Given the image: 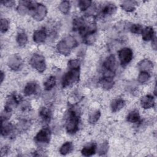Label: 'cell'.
I'll return each instance as SVG.
<instances>
[{"label": "cell", "instance_id": "obj_41", "mask_svg": "<svg viewBox=\"0 0 157 157\" xmlns=\"http://www.w3.org/2000/svg\"><path fill=\"white\" fill-rule=\"evenodd\" d=\"M4 77H5L4 74V72H3L2 71H1V83L2 82V81H3L4 78Z\"/></svg>", "mask_w": 157, "mask_h": 157}, {"label": "cell", "instance_id": "obj_23", "mask_svg": "<svg viewBox=\"0 0 157 157\" xmlns=\"http://www.w3.org/2000/svg\"><path fill=\"white\" fill-rule=\"evenodd\" d=\"M126 119H127V121L129 123H136L140 121V117L139 112L136 110H134L128 113L126 117Z\"/></svg>", "mask_w": 157, "mask_h": 157}, {"label": "cell", "instance_id": "obj_4", "mask_svg": "<svg viewBox=\"0 0 157 157\" xmlns=\"http://www.w3.org/2000/svg\"><path fill=\"white\" fill-rule=\"evenodd\" d=\"M30 65L39 72H43L46 69V63L44 56L40 54H34L29 61Z\"/></svg>", "mask_w": 157, "mask_h": 157}, {"label": "cell", "instance_id": "obj_25", "mask_svg": "<svg viewBox=\"0 0 157 157\" xmlns=\"http://www.w3.org/2000/svg\"><path fill=\"white\" fill-rule=\"evenodd\" d=\"M73 144L71 142H66L59 148V153L62 155H66L73 150Z\"/></svg>", "mask_w": 157, "mask_h": 157}, {"label": "cell", "instance_id": "obj_32", "mask_svg": "<svg viewBox=\"0 0 157 157\" xmlns=\"http://www.w3.org/2000/svg\"><path fill=\"white\" fill-rule=\"evenodd\" d=\"M150 78V75L148 72L141 71L138 76V82L142 84L147 82Z\"/></svg>", "mask_w": 157, "mask_h": 157}, {"label": "cell", "instance_id": "obj_13", "mask_svg": "<svg viewBox=\"0 0 157 157\" xmlns=\"http://www.w3.org/2000/svg\"><path fill=\"white\" fill-rule=\"evenodd\" d=\"M47 34L45 30L44 29H39L34 31L33 36V39L34 42L37 44L42 43L44 42L46 38H47Z\"/></svg>", "mask_w": 157, "mask_h": 157}, {"label": "cell", "instance_id": "obj_16", "mask_svg": "<svg viewBox=\"0 0 157 157\" xmlns=\"http://www.w3.org/2000/svg\"><path fill=\"white\" fill-rule=\"evenodd\" d=\"M138 3L135 1H123L121 2V9L126 12H132L136 9Z\"/></svg>", "mask_w": 157, "mask_h": 157}, {"label": "cell", "instance_id": "obj_2", "mask_svg": "<svg viewBox=\"0 0 157 157\" xmlns=\"http://www.w3.org/2000/svg\"><path fill=\"white\" fill-rule=\"evenodd\" d=\"M117 67V61L113 55L108 56L103 63V77H113Z\"/></svg>", "mask_w": 157, "mask_h": 157}, {"label": "cell", "instance_id": "obj_7", "mask_svg": "<svg viewBox=\"0 0 157 157\" xmlns=\"http://www.w3.org/2000/svg\"><path fill=\"white\" fill-rule=\"evenodd\" d=\"M47 13V7L42 4L37 3V6L33 10V17L36 21H42Z\"/></svg>", "mask_w": 157, "mask_h": 157}, {"label": "cell", "instance_id": "obj_8", "mask_svg": "<svg viewBox=\"0 0 157 157\" xmlns=\"http://www.w3.org/2000/svg\"><path fill=\"white\" fill-rule=\"evenodd\" d=\"M7 65L12 70L18 71L23 66V60L20 56L17 54H15L9 58Z\"/></svg>", "mask_w": 157, "mask_h": 157}, {"label": "cell", "instance_id": "obj_22", "mask_svg": "<svg viewBox=\"0 0 157 157\" xmlns=\"http://www.w3.org/2000/svg\"><path fill=\"white\" fill-rule=\"evenodd\" d=\"M101 87L106 90L111 89L114 85V81L112 77H104L100 81Z\"/></svg>", "mask_w": 157, "mask_h": 157}, {"label": "cell", "instance_id": "obj_18", "mask_svg": "<svg viewBox=\"0 0 157 157\" xmlns=\"http://www.w3.org/2000/svg\"><path fill=\"white\" fill-rule=\"evenodd\" d=\"M125 101L122 98H117L114 99L111 104H110V108L112 112H117L119 110H120L124 105Z\"/></svg>", "mask_w": 157, "mask_h": 157}, {"label": "cell", "instance_id": "obj_20", "mask_svg": "<svg viewBox=\"0 0 157 157\" xmlns=\"http://www.w3.org/2000/svg\"><path fill=\"white\" fill-rule=\"evenodd\" d=\"M116 10H117V7L115 4L107 3L102 7L101 13L104 15H112L115 13Z\"/></svg>", "mask_w": 157, "mask_h": 157}, {"label": "cell", "instance_id": "obj_5", "mask_svg": "<svg viewBox=\"0 0 157 157\" xmlns=\"http://www.w3.org/2000/svg\"><path fill=\"white\" fill-rule=\"evenodd\" d=\"M51 138V131L48 128H44L40 129L34 137V140L37 143L40 144H48Z\"/></svg>", "mask_w": 157, "mask_h": 157}, {"label": "cell", "instance_id": "obj_37", "mask_svg": "<svg viewBox=\"0 0 157 157\" xmlns=\"http://www.w3.org/2000/svg\"><path fill=\"white\" fill-rule=\"evenodd\" d=\"M9 27V21L6 18L1 19V32L2 33H6Z\"/></svg>", "mask_w": 157, "mask_h": 157}, {"label": "cell", "instance_id": "obj_29", "mask_svg": "<svg viewBox=\"0 0 157 157\" xmlns=\"http://www.w3.org/2000/svg\"><path fill=\"white\" fill-rule=\"evenodd\" d=\"M63 40L71 50L72 48H75L78 45V42L77 40L72 36H68L66 37L64 39H63Z\"/></svg>", "mask_w": 157, "mask_h": 157}, {"label": "cell", "instance_id": "obj_19", "mask_svg": "<svg viewBox=\"0 0 157 157\" xmlns=\"http://www.w3.org/2000/svg\"><path fill=\"white\" fill-rule=\"evenodd\" d=\"M96 151V144H91L84 147L81 151L82 154L85 156H90L95 154Z\"/></svg>", "mask_w": 157, "mask_h": 157}, {"label": "cell", "instance_id": "obj_34", "mask_svg": "<svg viewBox=\"0 0 157 157\" xmlns=\"http://www.w3.org/2000/svg\"><path fill=\"white\" fill-rule=\"evenodd\" d=\"M91 3L92 1L90 0H81L78 1V6L82 11H85L88 10V9L91 6Z\"/></svg>", "mask_w": 157, "mask_h": 157}, {"label": "cell", "instance_id": "obj_26", "mask_svg": "<svg viewBox=\"0 0 157 157\" xmlns=\"http://www.w3.org/2000/svg\"><path fill=\"white\" fill-rule=\"evenodd\" d=\"M16 40L20 46H25L28 42V36L26 33L24 31H20L18 33Z\"/></svg>", "mask_w": 157, "mask_h": 157}, {"label": "cell", "instance_id": "obj_14", "mask_svg": "<svg viewBox=\"0 0 157 157\" xmlns=\"http://www.w3.org/2000/svg\"><path fill=\"white\" fill-rule=\"evenodd\" d=\"M56 50L59 53L64 56L69 55L71 50L63 39L57 44Z\"/></svg>", "mask_w": 157, "mask_h": 157}, {"label": "cell", "instance_id": "obj_6", "mask_svg": "<svg viewBox=\"0 0 157 157\" xmlns=\"http://www.w3.org/2000/svg\"><path fill=\"white\" fill-rule=\"evenodd\" d=\"M133 57V52L130 48L125 47L118 52V58L120 61L123 66L129 64Z\"/></svg>", "mask_w": 157, "mask_h": 157}, {"label": "cell", "instance_id": "obj_9", "mask_svg": "<svg viewBox=\"0 0 157 157\" xmlns=\"http://www.w3.org/2000/svg\"><path fill=\"white\" fill-rule=\"evenodd\" d=\"M20 99L15 94H10L7 99L4 105V110L11 113L12 110L18 105Z\"/></svg>", "mask_w": 157, "mask_h": 157}, {"label": "cell", "instance_id": "obj_28", "mask_svg": "<svg viewBox=\"0 0 157 157\" xmlns=\"http://www.w3.org/2000/svg\"><path fill=\"white\" fill-rule=\"evenodd\" d=\"M56 82V77L55 76H50L45 80V82L44 83L45 89L46 90H52L55 86Z\"/></svg>", "mask_w": 157, "mask_h": 157}, {"label": "cell", "instance_id": "obj_31", "mask_svg": "<svg viewBox=\"0 0 157 157\" xmlns=\"http://www.w3.org/2000/svg\"><path fill=\"white\" fill-rule=\"evenodd\" d=\"M85 26L84 20L82 18H75L73 21V29L80 31Z\"/></svg>", "mask_w": 157, "mask_h": 157}, {"label": "cell", "instance_id": "obj_39", "mask_svg": "<svg viewBox=\"0 0 157 157\" xmlns=\"http://www.w3.org/2000/svg\"><path fill=\"white\" fill-rule=\"evenodd\" d=\"M15 1H9V0L2 1H1V4H2L4 6H6V7H12L15 4Z\"/></svg>", "mask_w": 157, "mask_h": 157}, {"label": "cell", "instance_id": "obj_1", "mask_svg": "<svg viewBox=\"0 0 157 157\" xmlns=\"http://www.w3.org/2000/svg\"><path fill=\"white\" fill-rule=\"evenodd\" d=\"M79 117L74 110H70L69 115L66 120V129L67 133L70 134H75L78 130Z\"/></svg>", "mask_w": 157, "mask_h": 157}, {"label": "cell", "instance_id": "obj_21", "mask_svg": "<svg viewBox=\"0 0 157 157\" xmlns=\"http://www.w3.org/2000/svg\"><path fill=\"white\" fill-rule=\"evenodd\" d=\"M138 67L139 69L141 70V71L148 72L153 68V64L150 60L148 59H144L143 60H141L138 63Z\"/></svg>", "mask_w": 157, "mask_h": 157}, {"label": "cell", "instance_id": "obj_33", "mask_svg": "<svg viewBox=\"0 0 157 157\" xmlns=\"http://www.w3.org/2000/svg\"><path fill=\"white\" fill-rule=\"evenodd\" d=\"M59 10L64 14H66L69 12L70 9V2L68 1H63L61 2L59 5Z\"/></svg>", "mask_w": 157, "mask_h": 157}, {"label": "cell", "instance_id": "obj_3", "mask_svg": "<svg viewBox=\"0 0 157 157\" xmlns=\"http://www.w3.org/2000/svg\"><path fill=\"white\" fill-rule=\"evenodd\" d=\"M80 69H69L63 75L62 78V86L63 88L69 86L78 82L80 77Z\"/></svg>", "mask_w": 157, "mask_h": 157}, {"label": "cell", "instance_id": "obj_27", "mask_svg": "<svg viewBox=\"0 0 157 157\" xmlns=\"http://www.w3.org/2000/svg\"><path fill=\"white\" fill-rule=\"evenodd\" d=\"M96 39V33H87L83 36V42L86 45L93 44Z\"/></svg>", "mask_w": 157, "mask_h": 157}, {"label": "cell", "instance_id": "obj_17", "mask_svg": "<svg viewBox=\"0 0 157 157\" xmlns=\"http://www.w3.org/2000/svg\"><path fill=\"white\" fill-rule=\"evenodd\" d=\"M142 39L145 41H149L152 40L155 36V31L151 26H147L143 29L142 31Z\"/></svg>", "mask_w": 157, "mask_h": 157}, {"label": "cell", "instance_id": "obj_30", "mask_svg": "<svg viewBox=\"0 0 157 157\" xmlns=\"http://www.w3.org/2000/svg\"><path fill=\"white\" fill-rule=\"evenodd\" d=\"M101 117V112L98 110L91 112L88 117V122L91 124L96 123Z\"/></svg>", "mask_w": 157, "mask_h": 157}, {"label": "cell", "instance_id": "obj_40", "mask_svg": "<svg viewBox=\"0 0 157 157\" xmlns=\"http://www.w3.org/2000/svg\"><path fill=\"white\" fill-rule=\"evenodd\" d=\"M156 36H155L153 37V39H152V47L153 48L154 50H156Z\"/></svg>", "mask_w": 157, "mask_h": 157}, {"label": "cell", "instance_id": "obj_36", "mask_svg": "<svg viewBox=\"0 0 157 157\" xmlns=\"http://www.w3.org/2000/svg\"><path fill=\"white\" fill-rule=\"evenodd\" d=\"M129 30L132 33L134 34H141L143 30L142 25L139 24H132L129 28Z\"/></svg>", "mask_w": 157, "mask_h": 157}, {"label": "cell", "instance_id": "obj_12", "mask_svg": "<svg viewBox=\"0 0 157 157\" xmlns=\"http://www.w3.org/2000/svg\"><path fill=\"white\" fill-rule=\"evenodd\" d=\"M1 135L3 136H7L9 135L13 131V126L11 123L7 121V120L1 118Z\"/></svg>", "mask_w": 157, "mask_h": 157}, {"label": "cell", "instance_id": "obj_11", "mask_svg": "<svg viewBox=\"0 0 157 157\" xmlns=\"http://www.w3.org/2000/svg\"><path fill=\"white\" fill-rule=\"evenodd\" d=\"M140 105L145 109L153 107L155 105L154 97L150 94H147L144 96L140 99Z\"/></svg>", "mask_w": 157, "mask_h": 157}, {"label": "cell", "instance_id": "obj_35", "mask_svg": "<svg viewBox=\"0 0 157 157\" xmlns=\"http://www.w3.org/2000/svg\"><path fill=\"white\" fill-rule=\"evenodd\" d=\"M109 150V144L107 142H103L102 144H101L99 148H98V153H99V155L100 156H103L105 155L107 151Z\"/></svg>", "mask_w": 157, "mask_h": 157}, {"label": "cell", "instance_id": "obj_10", "mask_svg": "<svg viewBox=\"0 0 157 157\" xmlns=\"http://www.w3.org/2000/svg\"><path fill=\"white\" fill-rule=\"evenodd\" d=\"M39 89V85L36 82H29L25 86L23 93L26 96L36 94Z\"/></svg>", "mask_w": 157, "mask_h": 157}, {"label": "cell", "instance_id": "obj_15", "mask_svg": "<svg viewBox=\"0 0 157 157\" xmlns=\"http://www.w3.org/2000/svg\"><path fill=\"white\" fill-rule=\"evenodd\" d=\"M31 1H21L19 2L17 10L19 14L24 15H26L28 12L30 11L29 6Z\"/></svg>", "mask_w": 157, "mask_h": 157}, {"label": "cell", "instance_id": "obj_24", "mask_svg": "<svg viewBox=\"0 0 157 157\" xmlns=\"http://www.w3.org/2000/svg\"><path fill=\"white\" fill-rule=\"evenodd\" d=\"M39 115L40 117L42 118V119L45 121L48 122L50 121L51 117H52V112L50 109L47 107H42L39 111Z\"/></svg>", "mask_w": 157, "mask_h": 157}, {"label": "cell", "instance_id": "obj_38", "mask_svg": "<svg viewBox=\"0 0 157 157\" xmlns=\"http://www.w3.org/2000/svg\"><path fill=\"white\" fill-rule=\"evenodd\" d=\"M68 67L69 69H80V61L78 59H71L68 61Z\"/></svg>", "mask_w": 157, "mask_h": 157}]
</instances>
